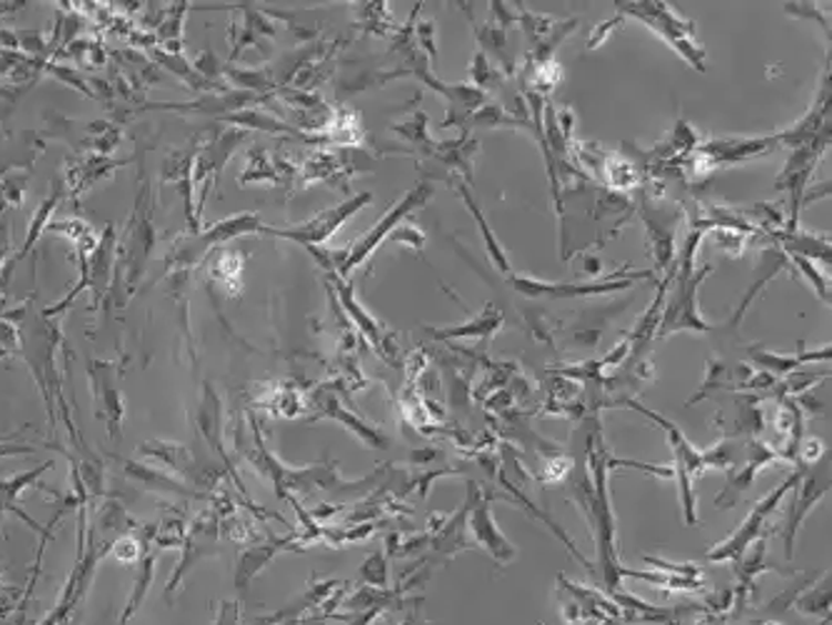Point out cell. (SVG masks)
I'll list each match as a JSON object with an SVG mask.
<instances>
[{"label":"cell","instance_id":"6da1fadb","mask_svg":"<svg viewBox=\"0 0 832 625\" xmlns=\"http://www.w3.org/2000/svg\"><path fill=\"white\" fill-rule=\"evenodd\" d=\"M158 246V228H155V193L145 171L138 175V193L129 218V226L123 230V238L117 240V260L113 286L103 300V310L123 308L129 298L138 290L141 280L148 270L153 250Z\"/></svg>","mask_w":832,"mask_h":625},{"label":"cell","instance_id":"7a4b0ae2","mask_svg":"<svg viewBox=\"0 0 832 625\" xmlns=\"http://www.w3.org/2000/svg\"><path fill=\"white\" fill-rule=\"evenodd\" d=\"M263 226L266 223L260 221V213L243 211L213 223V226L203 228L201 233H185V236L175 238L171 250L165 253V273H191L203 260H208L213 250L225 248L235 238L263 233Z\"/></svg>","mask_w":832,"mask_h":625},{"label":"cell","instance_id":"3957f363","mask_svg":"<svg viewBox=\"0 0 832 625\" xmlns=\"http://www.w3.org/2000/svg\"><path fill=\"white\" fill-rule=\"evenodd\" d=\"M618 406L623 408H630L635 410V413H640L648 418V421H653L655 426L660 428V431L665 433V438H668V445L672 451V461H675V468H672V475L678 478V488H680V505H682V515H685V523L688 525H698L700 518H698V495H695V478L702 475L708 468H705V461H702V451H698L688 438H685V433L680 431V426H675L672 421H668V418L655 413V410L645 408L643 403H638L635 398H623L618 400Z\"/></svg>","mask_w":832,"mask_h":625},{"label":"cell","instance_id":"277c9868","mask_svg":"<svg viewBox=\"0 0 832 625\" xmlns=\"http://www.w3.org/2000/svg\"><path fill=\"white\" fill-rule=\"evenodd\" d=\"M435 193V185L430 183L428 178L418 181L413 188H410L403 198H400L393 208H390L383 218H380L373 228H370L363 238L352 243V246H348V258H346V266H342V270L338 273V276L348 278L352 270L366 266V263L370 260V256L383 246V243L388 240L390 233H393L396 228H400L405 223L408 216H413L415 211L423 208V205L433 198Z\"/></svg>","mask_w":832,"mask_h":625},{"label":"cell","instance_id":"5b68a950","mask_svg":"<svg viewBox=\"0 0 832 625\" xmlns=\"http://www.w3.org/2000/svg\"><path fill=\"white\" fill-rule=\"evenodd\" d=\"M653 270H615L610 276H605L600 280L593 283H547V280H537L533 276H517V273H511L507 280L511 286L523 293L525 298H563V300H573V298H593V296H608V293H618V290H628L633 288V283L653 278Z\"/></svg>","mask_w":832,"mask_h":625},{"label":"cell","instance_id":"8992f818","mask_svg":"<svg viewBox=\"0 0 832 625\" xmlns=\"http://www.w3.org/2000/svg\"><path fill=\"white\" fill-rule=\"evenodd\" d=\"M798 481H800V471L792 473L785 483H780L775 491H770L766 498H762V501L752 505V511L748 513L746 521L738 525V531L730 533L726 541L716 545V549H710L705 559H708L710 563H738L742 555L750 551V545L762 539L768 521L775 515L780 503L785 501V495L795 491Z\"/></svg>","mask_w":832,"mask_h":625},{"label":"cell","instance_id":"52a82bcc","mask_svg":"<svg viewBox=\"0 0 832 625\" xmlns=\"http://www.w3.org/2000/svg\"><path fill=\"white\" fill-rule=\"evenodd\" d=\"M625 16L640 18L648 23L650 31L658 33L662 41H668L695 71H705V55L700 43L695 41V25L672 11L668 3H615Z\"/></svg>","mask_w":832,"mask_h":625},{"label":"cell","instance_id":"ba28073f","mask_svg":"<svg viewBox=\"0 0 832 625\" xmlns=\"http://www.w3.org/2000/svg\"><path fill=\"white\" fill-rule=\"evenodd\" d=\"M370 201H373V193L363 191L358 195H350L348 201H340L336 205H330V208L320 211L318 216H312V218L302 221V223H296V226H288V228L263 226V233L283 238V240H292V243H298V246H306V248H318V246L322 248L342 226H346V223L352 216H356L358 211L368 208Z\"/></svg>","mask_w":832,"mask_h":625},{"label":"cell","instance_id":"9c48e42d","mask_svg":"<svg viewBox=\"0 0 832 625\" xmlns=\"http://www.w3.org/2000/svg\"><path fill=\"white\" fill-rule=\"evenodd\" d=\"M248 139V131L240 129H223L215 135H210L208 141H203L198 145V153H195V163H193V188H195V203H198V211L203 216V203L208 201L210 191L215 188V183L223 175L225 163H228L235 151L240 148V143Z\"/></svg>","mask_w":832,"mask_h":625},{"label":"cell","instance_id":"30bf717a","mask_svg":"<svg viewBox=\"0 0 832 625\" xmlns=\"http://www.w3.org/2000/svg\"><path fill=\"white\" fill-rule=\"evenodd\" d=\"M326 283L330 286V290H336L342 312H346L350 324L358 328V334L376 348V354L383 360H388V363H398V346H396L393 334H388L383 324H378V320L363 308V303H358L350 280L338 276V273H328Z\"/></svg>","mask_w":832,"mask_h":625},{"label":"cell","instance_id":"8fae6325","mask_svg":"<svg viewBox=\"0 0 832 625\" xmlns=\"http://www.w3.org/2000/svg\"><path fill=\"white\" fill-rule=\"evenodd\" d=\"M708 273H712V266H705L702 270H695L690 278L678 280V293L662 306L658 336L655 338L680 334V330H695V334H708V330H712V326L705 324V318L698 310V286Z\"/></svg>","mask_w":832,"mask_h":625},{"label":"cell","instance_id":"7c38bea8","mask_svg":"<svg viewBox=\"0 0 832 625\" xmlns=\"http://www.w3.org/2000/svg\"><path fill=\"white\" fill-rule=\"evenodd\" d=\"M88 378H91L93 396H95V416L103 418L107 428V436L117 441L121 438L123 423V368L117 360H91L88 363Z\"/></svg>","mask_w":832,"mask_h":625},{"label":"cell","instance_id":"4fadbf2b","mask_svg":"<svg viewBox=\"0 0 832 625\" xmlns=\"http://www.w3.org/2000/svg\"><path fill=\"white\" fill-rule=\"evenodd\" d=\"M798 493L795 501L788 508V521H785V531H782V543H785V555L792 559L795 553V535L800 531L802 521H805L808 513L815 508L822 498L830 493V468L828 463H815L808 465V471H800V481H798Z\"/></svg>","mask_w":832,"mask_h":625},{"label":"cell","instance_id":"5bb4252c","mask_svg":"<svg viewBox=\"0 0 832 625\" xmlns=\"http://www.w3.org/2000/svg\"><path fill=\"white\" fill-rule=\"evenodd\" d=\"M218 551H220V511L218 508H208V511H203L193 523H188V531H185V541H183V559L168 583V595L178 588V581L193 568L195 563L208 559V555Z\"/></svg>","mask_w":832,"mask_h":625},{"label":"cell","instance_id":"9a60e30c","mask_svg":"<svg viewBox=\"0 0 832 625\" xmlns=\"http://www.w3.org/2000/svg\"><path fill=\"white\" fill-rule=\"evenodd\" d=\"M468 503H470V511H468V529L473 531L475 541L483 545V549L493 555V559L505 565L511 563L517 551L513 549V543L505 539L503 531L497 529L495 523V515H493V503L487 495H481L477 493V485L470 483L468 488Z\"/></svg>","mask_w":832,"mask_h":625},{"label":"cell","instance_id":"2e32d148","mask_svg":"<svg viewBox=\"0 0 832 625\" xmlns=\"http://www.w3.org/2000/svg\"><path fill=\"white\" fill-rule=\"evenodd\" d=\"M640 218L648 233V243L655 258V270H672L675 268V226L680 221L678 208H668L660 201H643Z\"/></svg>","mask_w":832,"mask_h":625},{"label":"cell","instance_id":"e0dca14e","mask_svg":"<svg viewBox=\"0 0 832 625\" xmlns=\"http://www.w3.org/2000/svg\"><path fill=\"white\" fill-rule=\"evenodd\" d=\"M775 461H780V455H778V451H772V445L760 443V441H750L746 445V461L732 468V471H728V483L720 491V495L716 498V505L718 508L736 505L738 498L746 493L752 483H756V478H758L762 468L775 463Z\"/></svg>","mask_w":832,"mask_h":625},{"label":"cell","instance_id":"ac0fdd59","mask_svg":"<svg viewBox=\"0 0 832 625\" xmlns=\"http://www.w3.org/2000/svg\"><path fill=\"white\" fill-rule=\"evenodd\" d=\"M115 260H117V230L113 223H107L101 233V240H97V246L93 250V256L88 258L85 290L93 293V308L103 306L107 290H111L113 286Z\"/></svg>","mask_w":832,"mask_h":625},{"label":"cell","instance_id":"d6986e66","mask_svg":"<svg viewBox=\"0 0 832 625\" xmlns=\"http://www.w3.org/2000/svg\"><path fill=\"white\" fill-rule=\"evenodd\" d=\"M775 145H780L778 135H762V139H716L700 143L698 151L702 155H708V161L716 165L718 171L720 165H732L756 158V155H766L775 148Z\"/></svg>","mask_w":832,"mask_h":625},{"label":"cell","instance_id":"ffe728a7","mask_svg":"<svg viewBox=\"0 0 832 625\" xmlns=\"http://www.w3.org/2000/svg\"><path fill=\"white\" fill-rule=\"evenodd\" d=\"M198 433L205 438V443L213 448V453L220 455V461L225 463V468H228V473L235 478L233 463L223 445V403H220V396L215 393L210 383H203V398L198 408ZM235 483H238V478H235Z\"/></svg>","mask_w":832,"mask_h":625},{"label":"cell","instance_id":"44dd1931","mask_svg":"<svg viewBox=\"0 0 832 625\" xmlns=\"http://www.w3.org/2000/svg\"><path fill=\"white\" fill-rule=\"evenodd\" d=\"M125 163H129V161H113L111 155H95V153L85 155V158H81L78 163L68 165L65 178H63V188L71 191L78 198L81 193L91 191L95 183L111 178V175Z\"/></svg>","mask_w":832,"mask_h":625},{"label":"cell","instance_id":"7402d4cb","mask_svg":"<svg viewBox=\"0 0 832 625\" xmlns=\"http://www.w3.org/2000/svg\"><path fill=\"white\" fill-rule=\"evenodd\" d=\"M503 310L495 308V303H487L483 312H477L475 318L465 320V324H455V326H445V328H425V334L435 340H460V338H473V340H487L493 338L497 330L503 328Z\"/></svg>","mask_w":832,"mask_h":625},{"label":"cell","instance_id":"603a6c76","mask_svg":"<svg viewBox=\"0 0 832 625\" xmlns=\"http://www.w3.org/2000/svg\"><path fill=\"white\" fill-rule=\"evenodd\" d=\"M51 468H53V463H43V465H38V468H31V471L8 478V481H0V523H3V515L6 513H13V515L21 518V521H25L28 525H31V529L38 535H43V541L51 539V533L43 531L41 525H38L33 521V518L28 515L21 505H18V498H21V493L25 491V488L33 485L38 481V478H41L45 471H51Z\"/></svg>","mask_w":832,"mask_h":625},{"label":"cell","instance_id":"cb8c5ba5","mask_svg":"<svg viewBox=\"0 0 832 625\" xmlns=\"http://www.w3.org/2000/svg\"><path fill=\"white\" fill-rule=\"evenodd\" d=\"M141 453L155 458V461H161L165 468H171V471H175L178 475L188 478L193 485L203 483L201 465L198 461H195V455L188 445L168 443V441H148L141 445Z\"/></svg>","mask_w":832,"mask_h":625},{"label":"cell","instance_id":"d4e9b609","mask_svg":"<svg viewBox=\"0 0 832 625\" xmlns=\"http://www.w3.org/2000/svg\"><path fill=\"white\" fill-rule=\"evenodd\" d=\"M296 541L300 543V539H296V535H286V539H273L270 543H256L243 551L238 555V568H235V585L246 591L248 583L256 578V575L266 568V565L276 559L283 549H288V545Z\"/></svg>","mask_w":832,"mask_h":625},{"label":"cell","instance_id":"484cf974","mask_svg":"<svg viewBox=\"0 0 832 625\" xmlns=\"http://www.w3.org/2000/svg\"><path fill=\"white\" fill-rule=\"evenodd\" d=\"M318 416L320 418H336V421H340L342 426H348L350 431L356 433L360 441L368 443L370 448H388V438L380 431H376L373 426H368L363 418H358L356 413H350V410L342 408L338 396H332V393L318 396Z\"/></svg>","mask_w":832,"mask_h":625},{"label":"cell","instance_id":"4316f807","mask_svg":"<svg viewBox=\"0 0 832 625\" xmlns=\"http://www.w3.org/2000/svg\"><path fill=\"white\" fill-rule=\"evenodd\" d=\"M450 183L458 185V193H460V198H463V201H465L468 211H470V216H473V218H475V223H477V230H481L483 243H485V250H487V256H491L493 266H495L497 270H501V273H505V276H511V273H513V268H511V258H507V253L503 250L501 240H497V238H495V233L491 230V226H487V218H485V213L481 211V205H477V203H475L473 193H470V191H468V183H465L463 178H455V181H450Z\"/></svg>","mask_w":832,"mask_h":625},{"label":"cell","instance_id":"83f0119b","mask_svg":"<svg viewBox=\"0 0 832 625\" xmlns=\"http://www.w3.org/2000/svg\"><path fill=\"white\" fill-rule=\"evenodd\" d=\"M603 178L615 191H630L640 183V171L633 161L620 158V153H605V161L600 163Z\"/></svg>","mask_w":832,"mask_h":625},{"label":"cell","instance_id":"f1b7e54d","mask_svg":"<svg viewBox=\"0 0 832 625\" xmlns=\"http://www.w3.org/2000/svg\"><path fill=\"white\" fill-rule=\"evenodd\" d=\"M393 133L400 139H405L413 148H418L423 155H433L438 148V141L428 131V115L425 111H415L408 121L393 125Z\"/></svg>","mask_w":832,"mask_h":625},{"label":"cell","instance_id":"f546056e","mask_svg":"<svg viewBox=\"0 0 832 625\" xmlns=\"http://www.w3.org/2000/svg\"><path fill=\"white\" fill-rule=\"evenodd\" d=\"M188 13V3H173L165 8L163 21L158 25V41L163 43V51L181 53L183 51V21Z\"/></svg>","mask_w":832,"mask_h":625},{"label":"cell","instance_id":"4dcf8cb0","mask_svg":"<svg viewBox=\"0 0 832 625\" xmlns=\"http://www.w3.org/2000/svg\"><path fill=\"white\" fill-rule=\"evenodd\" d=\"M240 270H243V256L238 250L220 248L218 256L210 263V278L220 286L230 288L233 293H240Z\"/></svg>","mask_w":832,"mask_h":625},{"label":"cell","instance_id":"1f68e13d","mask_svg":"<svg viewBox=\"0 0 832 625\" xmlns=\"http://www.w3.org/2000/svg\"><path fill=\"white\" fill-rule=\"evenodd\" d=\"M475 33H477V41H481V45H485L487 51L497 55V61L503 63L505 73L513 75L515 73V55L511 51V45H507L505 28L495 25V23H485L481 28H475Z\"/></svg>","mask_w":832,"mask_h":625},{"label":"cell","instance_id":"d6a6232c","mask_svg":"<svg viewBox=\"0 0 832 625\" xmlns=\"http://www.w3.org/2000/svg\"><path fill=\"white\" fill-rule=\"evenodd\" d=\"M750 358L756 360V363L766 370V373L770 376H790L795 373V370L800 366H808L805 363V356H802V344H800V350L792 356H780L775 354V350H762V348H750Z\"/></svg>","mask_w":832,"mask_h":625},{"label":"cell","instance_id":"836d02e7","mask_svg":"<svg viewBox=\"0 0 832 625\" xmlns=\"http://www.w3.org/2000/svg\"><path fill=\"white\" fill-rule=\"evenodd\" d=\"M238 183L240 185H250V183H276V185H280L276 165H273V158H270L266 148H258V145H253V148L248 151L246 171L238 175Z\"/></svg>","mask_w":832,"mask_h":625},{"label":"cell","instance_id":"e575fe53","mask_svg":"<svg viewBox=\"0 0 832 625\" xmlns=\"http://www.w3.org/2000/svg\"><path fill=\"white\" fill-rule=\"evenodd\" d=\"M138 565H141L138 581H135V588H133V595H131V601H129V608H125L123 618H121V625H125V623H129L133 618V613L138 611V605L145 598V593H148V588H151L153 575H155V551H153V545H148V549H145V553L141 555Z\"/></svg>","mask_w":832,"mask_h":625},{"label":"cell","instance_id":"d590c367","mask_svg":"<svg viewBox=\"0 0 832 625\" xmlns=\"http://www.w3.org/2000/svg\"><path fill=\"white\" fill-rule=\"evenodd\" d=\"M352 11L358 13V23L363 25V31L376 33V35H386L393 31L390 25V11L386 3H356Z\"/></svg>","mask_w":832,"mask_h":625},{"label":"cell","instance_id":"8d00e7d4","mask_svg":"<svg viewBox=\"0 0 832 625\" xmlns=\"http://www.w3.org/2000/svg\"><path fill=\"white\" fill-rule=\"evenodd\" d=\"M792 605H795L800 613H808V615H820V613L828 615L830 613V581L825 578L822 585L818 583V585H812L810 591L800 593Z\"/></svg>","mask_w":832,"mask_h":625},{"label":"cell","instance_id":"74e56055","mask_svg":"<svg viewBox=\"0 0 832 625\" xmlns=\"http://www.w3.org/2000/svg\"><path fill=\"white\" fill-rule=\"evenodd\" d=\"M358 581L368 588H388V559L383 551H376L360 568Z\"/></svg>","mask_w":832,"mask_h":625},{"label":"cell","instance_id":"f35d334b","mask_svg":"<svg viewBox=\"0 0 832 625\" xmlns=\"http://www.w3.org/2000/svg\"><path fill=\"white\" fill-rule=\"evenodd\" d=\"M470 78H473V85L477 91H485V88H493L501 81V71L487 63V55L483 51H477L473 55V63H470Z\"/></svg>","mask_w":832,"mask_h":625},{"label":"cell","instance_id":"ab89813d","mask_svg":"<svg viewBox=\"0 0 832 625\" xmlns=\"http://www.w3.org/2000/svg\"><path fill=\"white\" fill-rule=\"evenodd\" d=\"M788 256H790L792 263H795V268L802 270V276H805V278L812 283V288H815L818 296H820L822 300H825V303H830V286H828V278L822 276V273H820V268L815 266V263L808 260V258H802V256H798V253H788Z\"/></svg>","mask_w":832,"mask_h":625},{"label":"cell","instance_id":"60d3db41","mask_svg":"<svg viewBox=\"0 0 832 625\" xmlns=\"http://www.w3.org/2000/svg\"><path fill=\"white\" fill-rule=\"evenodd\" d=\"M708 233H710V236H716L718 248L722 253H728V256H732V258L742 256V250H746V243H748L746 233H738L732 228H710Z\"/></svg>","mask_w":832,"mask_h":625},{"label":"cell","instance_id":"b9f144b4","mask_svg":"<svg viewBox=\"0 0 832 625\" xmlns=\"http://www.w3.org/2000/svg\"><path fill=\"white\" fill-rule=\"evenodd\" d=\"M13 354H21V330L13 320L0 316V358H11Z\"/></svg>","mask_w":832,"mask_h":625},{"label":"cell","instance_id":"7bdbcfd3","mask_svg":"<svg viewBox=\"0 0 832 625\" xmlns=\"http://www.w3.org/2000/svg\"><path fill=\"white\" fill-rule=\"evenodd\" d=\"M415 43L420 53H428L430 63L438 61V48H435V23L433 21H415Z\"/></svg>","mask_w":832,"mask_h":625},{"label":"cell","instance_id":"ee69618b","mask_svg":"<svg viewBox=\"0 0 832 625\" xmlns=\"http://www.w3.org/2000/svg\"><path fill=\"white\" fill-rule=\"evenodd\" d=\"M645 563L650 565V568L655 571H662V573H672V575H685V578H700V565L695 563H668V561H660V559H653V555H645Z\"/></svg>","mask_w":832,"mask_h":625},{"label":"cell","instance_id":"f6af8a7d","mask_svg":"<svg viewBox=\"0 0 832 625\" xmlns=\"http://www.w3.org/2000/svg\"><path fill=\"white\" fill-rule=\"evenodd\" d=\"M215 625H240V611H238V603H223L220 605V613H218V621H215Z\"/></svg>","mask_w":832,"mask_h":625},{"label":"cell","instance_id":"bcb514c9","mask_svg":"<svg viewBox=\"0 0 832 625\" xmlns=\"http://www.w3.org/2000/svg\"><path fill=\"white\" fill-rule=\"evenodd\" d=\"M583 263H585V273H590V276H600L603 263L598 258H595V256H585Z\"/></svg>","mask_w":832,"mask_h":625}]
</instances>
